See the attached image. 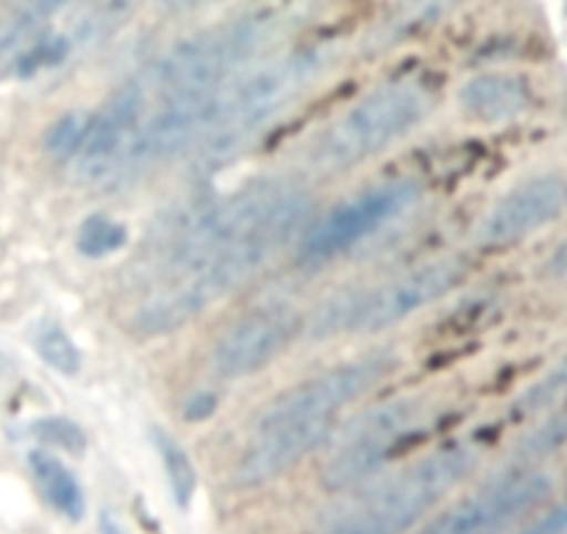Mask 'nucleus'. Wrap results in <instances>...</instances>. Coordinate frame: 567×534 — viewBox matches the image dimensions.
I'll return each instance as SVG.
<instances>
[{
    "label": "nucleus",
    "instance_id": "obj_1",
    "mask_svg": "<svg viewBox=\"0 0 567 534\" xmlns=\"http://www.w3.org/2000/svg\"><path fill=\"white\" fill-rule=\"evenodd\" d=\"M476 465L471 445H445L406 471L331 506L312 534H403Z\"/></svg>",
    "mask_w": 567,
    "mask_h": 534
},
{
    "label": "nucleus",
    "instance_id": "obj_2",
    "mask_svg": "<svg viewBox=\"0 0 567 534\" xmlns=\"http://www.w3.org/2000/svg\"><path fill=\"white\" fill-rule=\"evenodd\" d=\"M326 68V57L320 51H296L287 57H272L256 68H245L234 73L217 97V123L206 134L204 162L223 165L237 151L248 145L254 131L261 129L272 114L290 106L307 86L312 84Z\"/></svg>",
    "mask_w": 567,
    "mask_h": 534
},
{
    "label": "nucleus",
    "instance_id": "obj_3",
    "mask_svg": "<svg viewBox=\"0 0 567 534\" xmlns=\"http://www.w3.org/2000/svg\"><path fill=\"white\" fill-rule=\"evenodd\" d=\"M429 106V92L414 81L381 86L320 134L309 162L320 173H340L362 165L412 131L425 117Z\"/></svg>",
    "mask_w": 567,
    "mask_h": 534
},
{
    "label": "nucleus",
    "instance_id": "obj_4",
    "mask_svg": "<svg viewBox=\"0 0 567 534\" xmlns=\"http://www.w3.org/2000/svg\"><path fill=\"white\" fill-rule=\"evenodd\" d=\"M467 274L465 259L445 256V259L425 261L412 267L398 279L384 281L368 292H346L318 309L312 318L315 337H331L337 331H381L401 324L417 309L429 307L445 292L454 290Z\"/></svg>",
    "mask_w": 567,
    "mask_h": 534
},
{
    "label": "nucleus",
    "instance_id": "obj_5",
    "mask_svg": "<svg viewBox=\"0 0 567 534\" xmlns=\"http://www.w3.org/2000/svg\"><path fill=\"white\" fill-rule=\"evenodd\" d=\"M261 20H234L176 42L154 70V84L165 101L215 95L265 40Z\"/></svg>",
    "mask_w": 567,
    "mask_h": 534
},
{
    "label": "nucleus",
    "instance_id": "obj_6",
    "mask_svg": "<svg viewBox=\"0 0 567 534\" xmlns=\"http://www.w3.org/2000/svg\"><path fill=\"white\" fill-rule=\"evenodd\" d=\"M417 195L420 189L414 182L379 184V187L353 195L346 204L334 206L329 215L320 217L303 234L298 259L303 265H323V261L348 254L359 243L373 237L375 232L390 226L392 220L406 215L414 206V201H417Z\"/></svg>",
    "mask_w": 567,
    "mask_h": 534
},
{
    "label": "nucleus",
    "instance_id": "obj_7",
    "mask_svg": "<svg viewBox=\"0 0 567 534\" xmlns=\"http://www.w3.org/2000/svg\"><path fill=\"white\" fill-rule=\"evenodd\" d=\"M417 415L420 410L414 401H392L348 423L337 438L334 454L320 473L323 487L348 490L373 476L384 462L398 454Z\"/></svg>",
    "mask_w": 567,
    "mask_h": 534
},
{
    "label": "nucleus",
    "instance_id": "obj_8",
    "mask_svg": "<svg viewBox=\"0 0 567 534\" xmlns=\"http://www.w3.org/2000/svg\"><path fill=\"white\" fill-rule=\"evenodd\" d=\"M392 368V357L386 353H368L353 362L337 364L326 373L312 376L309 381L290 387L256 418L261 423H287V421H334L337 412L346 410L351 401L370 390L379 379H384Z\"/></svg>",
    "mask_w": 567,
    "mask_h": 534
},
{
    "label": "nucleus",
    "instance_id": "obj_9",
    "mask_svg": "<svg viewBox=\"0 0 567 534\" xmlns=\"http://www.w3.org/2000/svg\"><path fill=\"white\" fill-rule=\"evenodd\" d=\"M550 490L554 479L548 473H512L440 512L420 534H493L543 504Z\"/></svg>",
    "mask_w": 567,
    "mask_h": 534
},
{
    "label": "nucleus",
    "instance_id": "obj_10",
    "mask_svg": "<svg viewBox=\"0 0 567 534\" xmlns=\"http://www.w3.org/2000/svg\"><path fill=\"white\" fill-rule=\"evenodd\" d=\"M142 112H145V90L140 84H125L95 114H90L79 154L70 160L75 182L92 184L117 173L128 154L131 140L140 131Z\"/></svg>",
    "mask_w": 567,
    "mask_h": 534
},
{
    "label": "nucleus",
    "instance_id": "obj_11",
    "mask_svg": "<svg viewBox=\"0 0 567 534\" xmlns=\"http://www.w3.org/2000/svg\"><path fill=\"white\" fill-rule=\"evenodd\" d=\"M217 123V97H176L140 125L117 173H142L173 160L206 137Z\"/></svg>",
    "mask_w": 567,
    "mask_h": 534
},
{
    "label": "nucleus",
    "instance_id": "obj_12",
    "mask_svg": "<svg viewBox=\"0 0 567 534\" xmlns=\"http://www.w3.org/2000/svg\"><path fill=\"white\" fill-rule=\"evenodd\" d=\"M567 209V178L559 173L526 178L504 195L478 223L476 239L482 248H509L534 232L554 223Z\"/></svg>",
    "mask_w": 567,
    "mask_h": 534
},
{
    "label": "nucleus",
    "instance_id": "obj_13",
    "mask_svg": "<svg viewBox=\"0 0 567 534\" xmlns=\"http://www.w3.org/2000/svg\"><path fill=\"white\" fill-rule=\"evenodd\" d=\"M301 329V318L290 307L254 309L231 326L212 351V370L220 379H245L270 364Z\"/></svg>",
    "mask_w": 567,
    "mask_h": 534
},
{
    "label": "nucleus",
    "instance_id": "obj_14",
    "mask_svg": "<svg viewBox=\"0 0 567 534\" xmlns=\"http://www.w3.org/2000/svg\"><path fill=\"white\" fill-rule=\"evenodd\" d=\"M334 432V421H287L254 427L248 445L239 454L234 479L243 487H256L278 479L307 454H312Z\"/></svg>",
    "mask_w": 567,
    "mask_h": 534
},
{
    "label": "nucleus",
    "instance_id": "obj_15",
    "mask_svg": "<svg viewBox=\"0 0 567 534\" xmlns=\"http://www.w3.org/2000/svg\"><path fill=\"white\" fill-rule=\"evenodd\" d=\"M532 92L520 75L482 73L473 75L460 92V103L482 123H506L528 109Z\"/></svg>",
    "mask_w": 567,
    "mask_h": 534
},
{
    "label": "nucleus",
    "instance_id": "obj_16",
    "mask_svg": "<svg viewBox=\"0 0 567 534\" xmlns=\"http://www.w3.org/2000/svg\"><path fill=\"white\" fill-rule=\"evenodd\" d=\"M75 0H23L0 25V75L14 70L29 48H34L51 31L53 18Z\"/></svg>",
    "mask_w": 567,
    "mask_h": 534
},
{
    "label": "nucleus",
    "instance_id": "obj_17",
    "mask_svg": "<svg viewBox=\"0 0 567 534\" xmlns=\"http://www.w3.org/2000/svg\"><path fill=\"white\" fill-rule=\"evenodd\" d=\"M454 7L456 0H401L373 31L370 48L386 51V48H395L401 42L414 40V37H423L425 31L443 23L454 12Z\"/></svg>",
    "mask_w": 567,
    "mask_h": 534
},
{
    "label": "nucleus",
    "instance_id": "obj_18",
    "mask_svg": "<svg viewBox=\"0 0 567 534\" xmlns=\"http://www.w3.org/2000/svg\"><path fill=\"white\" fill-rule=\"evenodd\" d=\"M29 465L31 473H34L37 487L42 490L48 504L62 512L64 517H70V521H81L86 510V499L73 471L59 456H53L51 451H31Z\"/></svg>",
    "mask_w": 567,
    "mask_h": 534
},
{
    "label": "nucleus",
    "instance_id": "obj_19",
    "mask_svg": "<svg viewBox=\"0 0 567 534\" xmlns=\"http://www.w3.org/2000/svg\"><path fill=\"white\" fill-rule=\"evenodd\" d=\"M151 440H154L156 454H159L162 465H165V476L171 482L173 499H176L178 506H189L195 490H198V471H195L193 456L162 427L151 429Z\"/></svg>",
    "mask_w": 567,
    "mask_h": 534
},
{
    "label": "nucleus",
    "instance_id": "obj_20",
    "mask_svg": "<svg viewBox=\"0 0 567 534\" xmlns=\"http://www.w3.org/2000/svg\"><path fill=\"white\" fill-rule=\"evenodd\" d=\"M134 9L136 0H92V7L86 9V14L70 34V42H73V48L101 45L120 25L128 23Z\"/></svg>",
    "mask_w": 567,
    "mask_h": 534
},
{
    "label": "nucleus",
    "instance_id": "obj_21",
    "mask_svg": "<svg viewBox=\"0 0 567 534\" xmlns=\"http://www.w3.org/2000/svg\"><path fill=\"white\" fill-rule=\"evenodd\" d=\"M125 239H128V232L117 220H112L106 215H90L81 223L75 245H79V250L84 256L101 259V256H109L123 248Z\"/></svg>",
    "mask_w": 567,
    "mask_h": 534
},
{
    "label": "nucleus",
    "instance_id": "obj_22",
    "mask_svg": "<svg viewBox=\"0 0 567 534\" xmlns=\"http://www.w3.org/2000/svg\"><path fill=\"white\" fill-rule=\"evenodd\" d=\"M34 348L42 357V362L51 364L53 370L64 376H75L81 370V351L75 348V342L70 340L68 331L56 324L40 326L34 337Z\"/></svg>",
    "mask_w": 567,
    "mask_h": 534
},
{
    "label": "nucleus",
    "instance_id": "obj_23",
    "mask_svg": "<svg viewBox=\"0 0 567 534\" xmlns=\"http://www.w3.org/2000/svg\"><path fill=\"white\" fill-rule=\"evenodd\" d=\"M29 432L31 438H37L40 443L53 445V449H62L73 456H81L86 451L84 429H81L75 421H70V418H59V415L40 418V421L31 423Z\"/></svg>",
    "mask_w": 567,
    "mask_h": 534
},
{
    "label": "nucleus",
    "instance_id": "obj_24",
    "mask_svg": "<svg viewBox=\"0 0 567 534\" xmlns=\"http://www.w3.org/2000/svg\"><path fill=\"white\" fill-rule=\"evenodd\" d=\"M86 125H90V114L84 112H68L64 117H59L45 134L48 154L56 156V160H73L81 148Z\"/></svg>",
    "mask_w": 567,
    "mask_h": 534
},
{
    "label": "nucleus",
    "instance_id": "obj_25",
    "mask_svg": "<svg viewBox=\"0 0 567 534\" xmlns=\"http://www.w3.org/2000/svg\"><path fill=\"white\" fill-rule=\"evenodd\" d=\"M565 398H567V359L556 364L548 376H543V379H539L537 384H534L532 390L517 401V412H520V415H534V412H543L548 410V407L559 404V401H565Z\"/></svg>",
    "mask_w": 567,
    "mask_h": 534
},
{
    "label": "nucleus",
    "instance_id": "obj_26",
    "mask_svg": "<svg viewBox=\"0 0 567 534\" xmlns=\"http://www.w3.org/2000/svg\"><path fill=\"white\" fill-rule=\"evenodd\" d=\"M567 445V412L561 415H554L550 421H545L543 427L534 429L520 445V460L537 462L545 460V456L556 454L559 449Z\"/></svg>",
    "mask_w": 567,
    "mask_h": 534
},
{
    "label": "nucleus",
    "instance_id": "obj_27",
    "mask_svg": "<svg viewBox=\"0 0 567 534\" xmlns=\"http://www.w3.org/2000/svg\"><path fill=\"white\" fill-rule=\"evenodd\" d=\"M545 276H550V279H567V237L550 250L548 261H545Z\"/></svg>",
    "mask_w": 567,
    "mask_h": 534
},
{
    "label": "nucleus",
    "instance_id": "obj_28",
    "mask_svg": "<svg viewBox=\"0 0 567 534\" xmlns=\"http://www.w3.org/2000/svg\"><path fill=\"white\" fill-rule=\"evenodd\" d=\"M215 407H217V398L212 396V392H200V396H195L193 401H189L184 415H187L189 421H204V418H209L212 412H215Z\"/></svg>",
    "mask_w": 567,
    "mask_h": 534
},
{
    "label": "nucleus",
    "instance_id": "obj_29",
    "mask_svg": "<svg viewBox=\"0 0 567 534\" xmlns=\"http://www.w3.org/2000/svg\"><path fill=\"white\" fill-rule=\"evenodd\" d=\"M101 532L103 534H128V532H125L123 523H120L117 517H114L112 512H106V510L101 512Z\"/></svg>",
    "mask_w": 567,
    "mask_h": 534
},
{
    "label": "nucleus",
    "instance_id": "obj_30",
    "mask_svg": "<svg viewBox=\"0 0 567 534\" xmlns=\"http://www.w3.org/2000/svg\"><path fill=\"white\" fill-rule=\"evenodd\" d=\"M165 12H184V9H193L200 0H156Z\"/></svg>",
    "mask_w": 567,
    "mask_h": 534
}]
</instances>
